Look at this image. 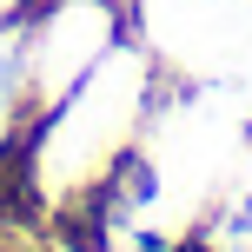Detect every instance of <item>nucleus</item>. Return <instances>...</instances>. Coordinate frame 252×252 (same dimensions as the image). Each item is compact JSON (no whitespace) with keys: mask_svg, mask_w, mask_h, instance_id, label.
Returning a JSON list of instances; mask_svg holds the SVG:
<instances>
[{"mask_svg":"<svg viewBox=\"0 0 252 252\" xmlns=\"http://www.w3.org/2000/svg\"><path fill=\"white\" fill-rule=\"evenodd\" d=\"M139 106H146V60L139 53H106L53 106L47 146H40L47 179L53 186H93V179H106V166H120V146L133 133Z\"/></svg>","mask_w":252,"mask_h":252,"instance_id":"nucleus-1","label":"nucleus"},{"mask_svg":"<svg viewBox=\"0 0 252 252\" xmlns=\"http://www.w3.org/2000/svg\"><path fill=\"white\" fill-rule=\"evenodd\" d=\"M106 47H113V13H106L100 0H60V7H47L20 33L27 100H33L40 113H53V106L106 60Z\"/></svg>","mask_w":252,"mask_h":252,"instance_id":"nucleus-2","label":"nucleus"},{"mask_svg":"<svg viewBox=\"0 0 252 252\" xmlns=\"http://www.w3.org/2000/svg\"><path fill=\"white\" fill-rule=\"evenodd\" d=\"M20 106H33V100H27V80H20V33H7L0 40V146L20 126Z\"/></svg>","mask_w":252,"mask_h":252,"instance_id":"nucleus-3","label":"nucleus"},{"mask_svg":"<svg viewBox=\"0 0 252 252\" xmlns=\"http://www.w3.org/2000/svg\"><path fill=\"white\" fill-rule=\"evenodd\" d=\"M13 13H20V0H0V20H13Z\"/></svg>","mask_w":252,"mask_h":252,"instance_id":"nucleus-4","label":"nucleus"}]
</instances>
